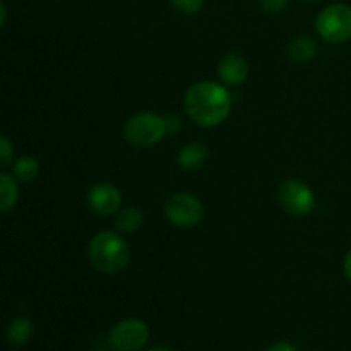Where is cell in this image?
I'll return each mask as SVG.
<instances>
[{
  "label": "cell",
  "instance_id": "cell-5",
  "mask_svg": "<svg viewBox=\"0 0 351 351\" xmlns=\"http://www.w3.org/2000/svg\"><path fill=\"white\" fill-rule=\"evenodd\" d=\"M165 216L171 225L178 226V228H192L201 223L202 216H204V208L195 195L182 192V194H173L167 199Z\"/></svg>",
  "mask_w": 351,
  "mask_h": 351
},
{
  "label": "cell",
  "instance_id": "cell-10",
  "mask_svg": "<svg viewBox=\"0 0 351 351\" xmlns=\"http://www.w3.org/2000/svg\"><path fill=\"white\" fill-rule=\"evenodd\" d=\"M208 160V147L202 143H189L178 151L177 163L187 171L199 170Z\"/></svg>",
  "mask_w": 351,
  "mask_h": 351
},
{
  "label": "cell",
  "instance_id": "cell-14",
  "mask_svg": "<svg viewBox=\"0 0 351 351\" xmlns=\"http://www.w3.org/2000/svg\"><path fill=\"white\" fill-rule=\"evenodd\" d=\"M33 335V322L27 317H16L7 328V341L12 346H23Z\"/></svg>",
  "mask_w": 351,
  "mask_h": 351
},
{
  "label": "cell",
  "instance_id": "cell-18",
  "mask_svg": "<svg viewBox=\"0 0 351 351\" xmlns=\"http://www.w3.org/2000/svg\"><path fill=\"white\" fill-rule=\"evenodd\" d=\"M261 7L269 14H278L287 9L288 0H259Z\"/></svg>",
  "mask_w": 351,
  "mask_h": 351
},
{
  "label": "cell",
  "instance_id": "cell-6",
  "mask_svg": "<svg viewBox=\"0 0 351 351\" xmlns=\"http://www.w3.org/2000/svg\"><path fill=\"white\" fill-rule=\"evenodd\" d=\"M278 199L280 204L288 215L300 218V216L308 215L314 209L315 199L312 191L308 189L307 184L297 178H290L285 180L278 189Z\"/></svg>",
  "mask_w": 351,
  "mask_h": 351
},
{
  "label": "cell",
  "instance_id": "cell-9",
  "mask_svg": "<svg viewBox=\"0 0 351 351\" xmlns=\"http://www.w3.org/2000/svg\"><path fill=\"white\" fill-rule=\"evenodd\" d=\"M218 74L221 77L223 82L230 86H239L242 82L247 81V75H249V64H247L245 58L242 55L235 53V51H230L225 57L221 58L218 65Z\"/></svg>",
  "mask_w": 351,
  "mask_h": 351
},
{
  "label": "cell",
  "instance_id": "cell-22",
  "mask_svg": "<svg viewBox=\"0 0 351 351\" xmlns=\"http://www.w3.org/2000/svg\"><path fill=\"white\" fill-rule=\"evenodd\" d=\"M5 19H7V7H5V3H3L2 0H0V27L3 26Z\"/></svg>",
  "mask_w": 351,
  "mask_h": 351
},
{
  "label": "cell",
  "instance_id": "cell-16",
  "mask_svg": "<svg viewBox=\"0 0 351 351\" xmlns=\"http://www.w3.org/2000/svg\"><path fill=\"white\" fill-rule=\"evenodd\" d=\"M204 2L206 0H171V3H173V7L178 12L189 14V16L197 14L199 10H202Z\"/></svg>",
  "mask_w": 351,
  "mask_h": 351
},
{
  "label": "cell",
  "instance_id": "cell-15",
  "mask_svg": "<svg viewBox=\"0 0 351 351\" xmlns=\"http://www.w3.org/2000/svg\"><path fill=\"white\" fill-rule=\"evenodd\" d=\"M14 177L17 182H31L38 177L40 173V165L34 160L33 156H21L19 160H16L12 167Z\"/></svg>",
  "mask_w": 351,
  "mask_h": 351
},
{
  "label": "cell",
  "instance_id": "cell-1",
  "mask_svg": "<svg viewBox=\"0 0 351 351\" xmlns=\"http://www.w3.org/2000/svg\"><path fill=\"white\" fill-rule=\"evenodd\" d=\"M185 113L201 127H216L225 122L232 112L230 93L213 81L195 82L184 98Z\"/></svg>",
  "mask_w": 351,
  "mask_h": 351
},
{
  "label": "cell",
  "instance_id": "cell-11",
  "mask_svg": "<svg viewBox=\"0 0 351 351\" xmlns=\"http://www.w3.org/2000/svg\"><path fill=\"white\" fill-rule=\"evenodd\" d=\"M288 57L295 62V64H307L317 53V43L308 34H302V36L293 38L288 45L287 50Z\"/></svg>",
  "mask_w": 351,
  "mask_h": 351
},
{
  "label": "cell",
  "instance_id": "cell-13",
  "mask_svg": "<svg viewBox=\"0 0 351 351\" xmlns=\"http://www.w3.org/2000/svg\"><path fill=\"white\" fill-rule=\"evenodd\" d=\"M144 223V215L139 208H134V206H129V208L120 209L119 215H117L115 226L119 232L122 233H136L139 232L141 226Z\"/></svg>",
  "mask_w": 351,
  "mask_h": 351
},
{
  "label": "cell",
  "instance_id": "cell-7",
  "mask_svg": "<svg viewBox=\"0 0 351 351\" xmlns=\"http://www.w3.org/2000/svg\"><path fill=\"white\" fill-rule=\"evenodd\" d=\"M149 329L141 319H123L110 331V345L117 351H139L147 345Z\"/></svg>",
  "mask_w": 351,
  "mask_h": 351
},
{
  "label": "cell",
  "instance_id": "cell-23",
  "mask_svg": "<svg viewBox=\"0 0 351 351\" xmlns=\"http://www.w3.org/2000/svg\"><path fill=\"white\" fill-rule=\"evenodd\" d=\"M146 351H171V350L165 348V346H156V348H149V350H146Z\"/></svg>",
  "mask_w": 351,
  "mask_h": 351
},
{
  "label": "cell",
  "instance_id": "cell-2",
  "mask_svg": "<svg viewBox=\"0 0 351 351\" xmlns=\"http://www.w3.org/2000/svg\"><path fill=\"white\" fill-rule=\"evenodd\" d=\"M89 263L105 274H115L125 269L130 259V249L125 240L115 232H101L89 243Z\"/></svg>",
  "mask_w": 351,
  "mask_h": 351
},
{
  "label": "cell",
  "instance_id": "cell-21",
  "mask_svg": "<svg viewBox=\"0 0 351 351\" xmlns=\"http://www.w3.org/2000/svg\"><path fill=\"white\" fill-rule=\"evenodd\" d=\"M343 271H345V276L348 278V281L351 283V250L346 254L345 263H343Z\"/></svg>",
  "mask_w": 351,
  "mask_h": 351
},
{
  "label": "cell",
  "instance_id": "cell-12",
  "mask_svg": "<svg viewBox=\"0 0 351 351\" xmlns=\"http://www.w3.org/2000/svg\"><path fill=\"white\" fill-rule=\"evenodd\" d=\"M19 199V187L14 175L0 173V213H7Z\"/></svg>",
  "mask_w": 351,
  "mask_h": 351
},
{
  "label": "cell",
  "instance_id": "cell-20",
  "mask_svg": "<svg viewBox=\"0 0 351 351\" xmlns=\"http://www.w3.org/2000/svg\"><path fill=\"white\" fill-rule=\"evenodd\" d=\"M267 351H298V350L295 348L291 343L278 341V343H274V345H271L269 348H267Z\"/></svg>",
  "mask_w": 351,
  "mask_h": 351
},
{
  "label": "cell",
  "instance_id": "cell-3",
  "mask_svg": "<svg viewBox=\"0 0 351 351\" xmlns=\"http://www.w3.org/2000/svg\"><path fill=\"white\" fill-rule=\"evenodd\" d=\"M317 34L328 43H345L351 40V5L331 3L315 19Z\"/></svg>",
  "mask_w": 351,
  "mask_h": 351
},
{
  "label": "cell",
  "instance_id": "cell-8",
  "mask_svg": "<svg viewBox=\"0 0 351 351\" xmlns=\"http://www.w3.org/2000/svg\"><path fill=\"white\" fill-rule=\"evenodd\" d=\"M88 204L91 211L98 216L115 215L122 206V194L112 184H96L89 191Z\"/></svg>",
  "mask_w": 351,
  "mask_h": 351
},
{
  "label": "cell",
  "instance_id": "cell-19",
  "mask_svg": "<svg viewBox=\"0 0 351 351\" xmlns=\"http://www.w3.org/2000/svg\"><path fill=\"white\" fill-rule=\"evenodd\" d=\"M163 119H165V125H167L168 134H175L178 129H180V119H178L177 115H173V113H168V115L163 117Z\"/></svg>",
  "mask_w": 351,
  "mask_h": 351
},
{
  "label": "cell",
  "instance_id": "cell-17",
  "mask_svg": "<svg viewBox=\"0 0 351 351\" xmlns=\"http://www.w3.org/2000/svg\"><path fill=\"white\" fill-rule=\"evenodd\" d=\"M14 161V144L9 137L0 134V167H9Z\"/></svg>",
  "mask_w": 351,
  "mask_h": 351
},
{
  "label": "cell",
  "instance_id": "cell-4",
  "mask_svg": "<svg viewBox=\"0 0 351 351\" xmlns=\"http://www.w3.org/2000/svg\"><path fill=\"white\" fill-rule=\"evenodd\" d=\"M163 117L151 112H141L130 117L123 127V136L132 146L149 147L160 143L167 136Z\"/></svg>",
  "mask_w": 351,
  "mask_h": 351
},
{
  "label": "cell",
  "instance_id": "cell-24",
  "mask_svg": "<svg viewBox=\"0 0 351 351\" xmlns=\"http://www.w3.org/2000/svg\"><path fill=\"white\" fill-rule=\"evenodd\" d=\"M307 2H315V0H307Z\"/></svg>",
  "mask_w": 351,
  "mask_h": 351
}]
</instances>
